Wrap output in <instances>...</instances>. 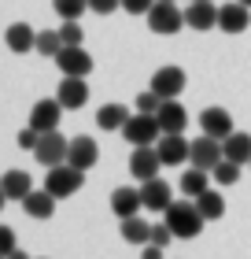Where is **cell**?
<instances>
[{"mask_svg": "<svg viewBox=\"0 0 251 259\" xmlns=\"http://www.w3.org/2000/svg\"><path fill=\"white\" fill-rule=\"evenodd\" d=\"M122 137L129 141V145H155V141L163 137V126L155 115H144V111H137V115H129V122L122 126Z\"/></svg>", "mask_w": 251, "mask_h": 259, "instance_id": "277c9868", "label": "cell"}, {"mask_svg": "<svg viewBox=\"0 0 251 259\" xmlns=\"http://www.w3.org/2000/svg\"><path fill=\"white\" fill-rule=\"evenodd\" d=\"M144 19H148V30L159 33V37H170V33L185 30V11H177L174 0H155Z\"/></svg>", "mask_w": 251, "mask_h": 259, "instance_id": "7a4b0ae2", "label": "cell"}, {"mask_svg": "<svg viewBox=\"0 0 251 259\" xmlns=\"http://www.w3.org/2000/svg\"><path fill=\"white\" fill-rule=\"evenodd\" d=\"M63 111L67 108L56 97H44V100H37L30 108V126L37 130V134H52V130H59V115H63Z\"/></svg>", "mask_w": 251, "mask_h": 259, "instance_id": "30bf717a", "label": "cell"}, {"mask_svg": "<svg viewBox=\"0 0 251 259\" xmlns=\"http://www.w3.org/2000/svg\"><path fill=\"white\" fill-rule=\"evenodd\" d=\"M199 134L225 141V137L233 134V115L225 111V108H207V111L199 115Z\"/></svg>", "mask_w": 251, "mask_h": 259, "instance_id": "9a60e30c", "label": "cell"}, {"mask_svg": "<svg viewBox=\"0 0 251 259\" xmlns=\"http://www.w3.org/2000/svg\"><path fill=\"white\" fill-rule=\"evenodd\" d=\"M247 167H251V163H247Z\"/></svg>", "mask_w": 251, "mask_h": 259, "instance_id": "7bdbcfd3", "label": "cell"}, {"mask_svg": "<svg viewBox=\"0 0 251 259\" xmlns=\"http://www.w3.org/2000/svg\"><path fill=\"white\" fill-rule=\"evenodd\" d=\"M67 148H70V141L59 130H52V134H41L37 148H33V159L41 167H59V163H67Z\"/></svg>", "mask_w": 251, "mask_h": 259, "instance_id": "52a82bcc", "label": "cell"}, {"mask_svg": "<svg viewBox=\"0 0 251 259\" xmlns=\"http://www.w3.org/2000/svg\"><path fill=\"white\" fill-rule=\"evenodd\" d=\"M0 259H8V255H0Z\"/></svg>", "mask_w": 251, "mask_h": 259, "instance_id": "b9f144b4", "label": "cell"}, {"mask_svg": "<svg viewBox=\"0 0 251 259\" xmlns=\"http://www.w3.org/2000/svg\"><path fill=\"white\" fill-rule=\"evenodd\" d=\"M85 8H89V0H52V11L59 19H78Z\"/></svg>", "mask_w": 251, "mask_h": 259, "instance_id": "f546056e", "label": "cell"}, {"mask_svg": "<svg viewBox=\"0 0 251 259\" xmlns=\"http://www.w3.org/2000/svg\"><path fill=\"white\" fill-rule=\"evenodd\" d=\"M81 182H85V170L70 167V163H59V167H48L44 174V189H48L56 200H67L81 189Z\"/></svg>", "mask_w": 251, "mask_h": 259, "instance_id": "3957f363", "label": "cell"}, {"mask_svg": "<svg viewBox=\"0 0 251 259\" xmlns=\"http://www.w3.org/2000/svg\"><path fill=\"white\" fill-rule=\"evenodd\" d=\"M240 4H247V8H251V0H240Z\"/></svg>", "mask_w": 251, "mask_h": 259, "instance_id": "60d3db41", "label": "cell"}, {"mask_svg": "<svg viewBox=\"0 0 251 259\" xmlns=\"http://www.w3.org/2000/svg\"><path fill=\"white\" fill-rule=\"evenodd\" d=\"M122 241L126 244H137V248H144V244L152 241V226L140 215H129V219H122Z\"/></svg>", "mask_w": 251, "mask_h": 259, "instance_id": "cb8c5ba5", "label": "cell"}, {"mask_svg": "<svg viewBox=\"0 0 251 259\" xmlns=\"http://www.w3.org/2000/svg\"><path fill=\"white\" fill-rule=\"evenodd\" d=\"M67 163L70 167H78V170H92L100 163V145L92 137H70V148H67Z\"/></svg>", "mask_w": 251, "mask_h": 259, "instance_id": "7c38bea8", "label": "cell"}, {"mask_svg": "<svg viewBox=\"0 0 251 259\" xmlns=\"http://www.w3.org/2000/svg\"><path fill=\"white\" fill-rule=\"evenodd\" d=\"M185 70L181 67H174V63H166V67H159L152 74V81H148V89H155L163 100H177L181 97V89H185Z\"/></svg>", "mask_w": 251, "mask_h": 259, "instance_id": "ba28073f", "label": "cell"}, {"mask_svg": "<svg viewBox=\"0 0 251 259\" xmlns=\"http://www.w3.org/2000/svg\"><path fill=\"white\" fill-rule=\"evenodd\" d=\"M4 45H8L11 52L26 56L30 49H37V30H33L30 22H11L8 33H4Z\"/></svg>", "mask_w": 251, "mask_h": 259, "instance_id": "d6986e66", "label": "cell"}, {"mask_svg": "<svg viewBox=\"0 0 251 259\" xmlns=\"http://www.w3.org/2000/svg\"><path fill=\"white\" fill-rule=\"evenodd\" d=\"M159 108H163V97H159L155 89H140V93H137V111H144V115H155Z\"/></svg>", "mask_w": 251, "mask_h": 259, "instance_id": "4dcf8cb0", "label": "cell"}, {"mask_svg": "<svg viewBox=\"0 0 251 259\" xmlns=\"http://www.w3.org/2000/svg\"><path fill=\"white\" fill-rule=\"evenodd\" d=\"M155 0H122V11H129V15H148Z\"/></svg>", "mask_w": 251, "mask_h": 259, "instance_id": "d590c367", "label": "cell"}, {"mask_svg": "<svg viewBox=\"0 0 251 259\" xmlns=\"http://www.w3.org/2000/svg\"><path fill=\"white\" fill-rule=\"evenodd\" d=\"M37 141H41V134H37L30 122L19 130V148H30V152H33V148H37Z\"/></svg>", "mask_w": 251, "mask_h": 259, "instance_id": "e575fe53", "label": "cell"}, {"mask_svg": "<svg viewBox=\"0 0 251 259\" xmlns=\"http://www.w3.org/2000/svg\"><path fill=\"white\" fill-rule=\"evenodd\" d=\"M163 222L174 230V237H181V241H192L196 233L203 230V215H199L196 200H192V204H170L163 211Z\"/></svg>", "mask_w": 251, "mask_h": 259, "instance_id": "6da1fadb", "label": "cell"}, {"mask_svg": "<svg viewBox=\"0 0 251 259\" xmlns=\"http://www.w3.org/2000/svg\"><path fill=\"white\" fill-rule=\"evenodd\" d=\"M222 159H225V152H222V141H218V137L199 134V137L192 141V152H188V163H192V167H199V170L211 174Z\"/></svg>", "mask_w": 251, "mask_h": 259, "instance_id": "8992f818", "label": "cell"}, {"mask_svg": "<svg viewBox=\"0 0 251 259\" xmlns=\"http://www.w3.org/2000/svg\"><path fill=\"white\" fill-rule=\"evenodd\" d=\"M155 152H159L163 167H181V163H188L192 141H185V134H163L155 141Z\"/></svg>", "mask_w": 251, "mask_h": 259, "instance_id": "9c48e42d", "label": "cell"}, {"mask_svg": "<svg viewBox=\"0 0 251 259\" xmlns=\"http://www.w3.org/2000/svg\"><path fill=\"white\" fill-rule=\"evenodd\" d=\"M170 241H174V230L166 226V222H155V226H152V241H148V244H159V248H166Z\"/></svg>", "mask_w": 251, "mask_h": 259, "instance_id": "d6a6232c", "label": "cell"}, {"mask_svg": "<svg viewBox=\"0 0 251 259\" xmlns=\"http://www.w3.org/2000/svg\"><path fill=\"white\" fill-rule=\"evenodd\" d=\"M56 100L63 104L67 111L85 108V100H89V85H85V78H63V81H59V89H56Z\"/></svg>", "mask_w": 251, "mask_h": 259, "instance_id": "2e32d148", "label": "cell"}, {"mask_svg": "<svg viewBox=\"0 0 251 259\" xmlns=\"http://www.w3.org/2000/svg\"><path fill=\"white\" fill-rule=\"evenodd\" d=\"M211 178L218 182V185H236V182H240V163H233V159H222L218 167L211 170Z\"/></svg>", "mask_w": 251, "mask_h": 259, "instance_id": "f1b7e54d", "label": "cell"}, {"mask_svg": "<svg viewBox=\"0 0 251 259\" xmlns=\"http://www.w3.org/2000/svg\"><path fill=\"white\" fill-rule=\"evenodd\" d=\"M140 200H144L148 211H166L174 204V193L163 178H148V182H140Z\"/></svg>", "mask_w": 251, "mask_h": 259, "instance_id": "e0dca14e", "label": "cell"}, {"mask_svg": "<svg viewBox=\"0 0 251 259\" xmlns=\"http://www.w3.org/2000/svg\"><path fill=\"white\" fill-rule=\"evenodd\" d=\"M56 30H59V37H63V45H81V41H85L78 19H63V26H56Z\"/></svg>", "mask_w": 251, "mask_h": 259, "instance_id": "1f68e13d", "label": "cell"}, {"mask_svg": "<svg viewBox=\"0 0 251 259\" xmlns=\"http://www.w3.org/2000/svg\"><path fill=\"white\" fill-rule=\"evenodd\" d=\"M115 8H122V0H89V11H96V15H111Z\"/></svg>", "mask_w": 251, "mask_h": 259, "instance_id": "8d00e7d4", "label": "cell"}, {"mask_svg": "<svg viewBox=\"0 0 251 259\" xmlns=\"http://www.w3.org/2000/svg\"><path fill=\"white\" fill-rule=\"evenodd\" d=\"M159 152H155V145H137L133 156H129V174H133L137 182H148V178H159Z\"/></svg>", "mask_w": 251, "mask_h": 259, "instance_id": "8fae6325", "label": "cell"}, {"mask_svg": "<svg viewBox=\"0 0 251 259\" xmlns=\"http://www.w3.org/2000/svg\"><path fill=\"white\" fill-rule=\"evenodd\" d=\"M196 207H199L203 222H218V219L225 215V196L214 193V189H207L203 196H196Z\"/></svg>", "mask_w": 251, "mask_h": 259, "instance_id": "484cf974", "label": "cell"}, {"mask_svg": "<svg viewBox=\"0 0 251 259\" xmlns=\"http://www.w3.org/2000/svg\"><path fill=\"white\" fill-rule=\"evenodd\" d=\"M207 189H211V174H207V170H199V167H188V170L181 174V193H185L188 200L203 196Z\"/></svg>", "mask_w": 251, "mask_h": 259, "instance_id": "d4e9b609", "label": "cell"}, {"mask_svg": "<svg viewBox=\"0 0 251 259\" xmlns=\"http://www.w3.org/2000/svg\"><path fill=\"white\" fill-rule=\"evenodd\" d=\"M0 185H4L8 200H26V196L33 193V185H30V174H26V170H8V174H0Z\"/></svg>", "mask_w": 251, "mask_h": 259, "instance_id": "603a6c76", "label": "cell"}, {"mask_svg": "<svg viewBox=\"0 0 251 259\" xmlns=\"http://www.w3.org/2000/svg\"><path fill=\"white\" fill-rule=\"evenodd\" d=\"M126 122H129V108H122V104H104L96 111V126L100 130H122Z\"/></svg>", "mask_w": 251, "mask_h": 259, "instance_id": "4316f807", "label": "cell"}, {"mask_svg": "<svg viewBox=\"0 0 251 259\" xmlns=\"http://www.w3.org/2000/svg\"><path fill=\"white\" fill-rule=\"evenodd\" d=\"M222 152H225V159H233V163H251V134H244V130H233L229 137L222 141Z\"/></svg>", "mask_w": 251, "mask_h": 259, "instance_id": "7402d4cb", "label": "cell"}, {"mask_svg": "<svg viewBox=\"0 0 251 259\" xmlns=\"http://www.w3.org/2000/svg\"><path fill=\"white\" fill-rule=\"evenodd\" d=\"M22 211H26L30 219L44 222V219H52V215H56V196H52L48 189H33L26 200H22Z\"/></svg>", "mask_w": 251, "mask_h": 259, "instance_id": "44dd1931", "label": "cell"}, {"mask_svg": "<svg viewBox=\"0 0 251 259\" xmlns=\"http://www.w3.org/2000/svg\"><path fill=\"white\" fill-rule=\"evenodd\" d=\"M155 119H159L163 134H185V126H188V111H185L177 100H163V108L155 111Z\"/></svg>", "mask_w": 251, "mask_h": 259, "instance_id": "ffe728a7", "label": "cell"}, {"mask_svg": "<svg viewBox=\"0 0 251 259\" xmlns=\"http://www.w3.org/2000/svg\"><path fill=\"white\" fill-rule=\"evenodd\" d=\"M19 248V241H15V230L11 226H0V255H11Z\"/></svg>", "mask_w": 251, "mask_h": 259, "instance_id": "836d02e7", "label": "cell"}, {"mask_svg": "<svg viewBox=\"0 0 251 259\" xmlns=\"http://www.w3.org/2000/svg\"><path fill=\"white\" fill-rule=\"evenodd\" d=\"M33 52L56 60V56L63 52V37H59V30H41V33H37V49H33Z\"/></svg>", "mask_w": 251, "mask_h": 259, "instance_id": "83f0119b", "label": "cell"}, {"mask_svg": "<svg viewBox=\"0 0 251 259\" xmlns=\"http://www.w3.org/2000/svg\"><path fill=\"white\" fill-rule=\"evenodd\" d=\"M140 207H144V200H140V189H133V185H118V189L111 193V211L118 219L140 215Z\"/></svg>", "mask_w": 251, "mask_h": 259, "instance_id": "ac0fdd59", "label": "cell"}, {"mask_svg": "<svg viewBox=\"0 0 251 259\" xmlns=\"http://www.w3.org/2000/svg\"><path fill=\"white\" fill-rule=\"evenodd\" d=\"M251 26V8L240 4V0H229V4L218 8V30L225 33H244Z\"/></svg>", "mask_w": 251, "mask_h": 259, "instance_id": "4fadbf2b", "label": "cell"}, {"mask_svg": "<svg viewBox=\"0 0 251 259\" xmlns=\"http://www.w3.org/2000/svg\"><path fill=\"white\" fill-rule=\"evenodd\" d=\"M8 204V193H4V185H0V207H4Z\"/></svg>", "mask_w": 251, "mask_h": 259, "instance_id": "ab89813d", "label": "cell"}, {"mask_svg": "<svg viewBox=\"0 0 251 259\" xmlns=\"http://www.w3.org/2000/svg\"><path fill=\"white\" fill-rule=\"evenodd\" d=\"M185 26H192V30H214L218 26V8L211 4V0H188V8H185Z\"/></svg>", "mask_w": 251, "mask_h": 259, "instance_id": "5bb4252c", "label": "cell"}, {"mask_svg": "<svg viewBox=\"0 0 251 259\" xmlns=\"http://www.w3.org/2000/svg\"><path fill=\"white\" fill-rule=\"evenodd\" d=\"M144 259H163V248L159 244H144Z\"/></svg>", "mask_w": 251, "mask_h": 259, "instance_id": "74e56055", "label": "cell"}, {"mask_svg": "<svg viewBox=\"0 0 251 259\" xmlns=\"http://www.w3.org/2000/svg\"><path fill=\"white\" fill-rule=\"evenodd\" d=\"M56 67L63 70V78H89L92 56L85 52V45H63V52L56 56Z\"/></svg>", "mask_w": 251, "mask_h": 259, "instance_id": "5b68a950", "label": "cell"}, {"mask_svg": "<svg viewBox=\"0 0 251 259\" xmlns=\"http://www.w3.org/2000/svg\"><path fill=\"white\" fill-rule=\"evenodd\" d=\"M8 259H30V255H26V252H22V248H15V252H11Z\"/></svg>", "mask_w": 251, "mask_h": 259, "instance_id": "f35d334b", "label": "cell"}]
</instances>
